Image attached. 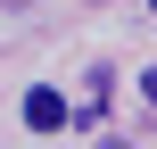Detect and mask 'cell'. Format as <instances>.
Wrapping results in <instances>:
<instances>
[{
  "mask_svg": "<svg viewBox=\"0 0 157 149\" xmlns=\"http://www.w3.org/2000/svg\"><path fill=\"white\" fill-rule=\"evenodd\" d=\"M66 116H75V108H66L58 83H33V91H25V124H33V133H66Z\"/></svg>",
  "mask_w": 157,
  "mask_h": 149,
  "instance_id": "cell-1",
  "label": "cell"
},
{
  "mask_svg": "<svg viewBox=\"0 0 157 149\" xmlns=\"http://www.w3.org/2000/svg\"><path fill=\"white\" fill-rule=\"evenodd\" d=\"M141 91H149V108H157V66H149V75H141Z\"/></svg>",
  "mask_w": 157,
  "mask_h": 149,
  "instance_id": "cell-2",
  "label": "cell"
},
{
  "mask_svg": "<svg viewBox=\"0 0 157 149\" xmlns=\"http://www.w3.org/2000/svg\"><path fill=\"white\" fill-rule=\"evenodd\" d=\"M99 149H132V141H116V133H108V141H99Z\"/></svg>",
  "mask_w": 157,
  "mask_h": 149,
  "instance_id": "cell-3",
  "label": "cell"
},
{
  "mask_svg": "<svg viewBox=\"0 0 157 149\" xmlns=\"http://www.w3.org/2000/svg\"><path fill=\"white\" fill-rule=\"evenodd\" d=\"M8 8H17V0H8Z\"/></svg>",
  "mask_w": 157,
  "mask_h": 149,
  "instance_id": "cell-4",
  "label": "cell"
}]
</instances>
